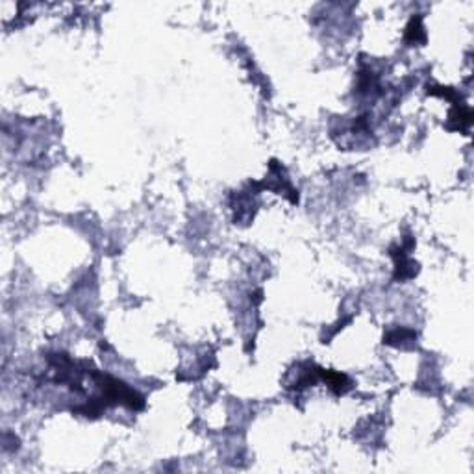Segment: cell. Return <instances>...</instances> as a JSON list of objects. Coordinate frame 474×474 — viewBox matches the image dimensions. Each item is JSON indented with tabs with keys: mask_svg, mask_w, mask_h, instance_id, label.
<instances>
[{
	"mask_svg": "<svg viewBox=\"0 0 474 474\" xmlns=\"http://www.w3.org/2000/svg\"><path fill=\"white\" fill-rule=\"evenodd\" d=\"M262 184L260 182H250L245 189L237 191L232 197V209H233V223L236 224H248L254 219V213L258 209V195L262 193Z\"/></svg>",
	"mask_w": 474,
	"mask_h": 474,
	"instance_id": "1",
	"label": "cell"
},
{
	"mask_svg": "<svg viewBox=\"0 0 474 474\" xmlns=\"http://www.w3.org/2000/svg\"><path fill=\"white\" fill-rule=\"evenodd\" d=\"M406 43H410V45H424L426 43V32H424V26H422L421 15L412 17V21L407 23Z\"/></svg>",
	"mask_w": 474,
	"mask_h": 474,
	"instance_id": "3",
	"label": "cell"
},
{
	"mask_svg": "<svg viewBox=\"0 0 474 474\" xmlns=\"http://www.w3.org/2000/svg\"><path fill=\"white\" fill-rule=\"evenodd\" d=\"M417 339V334L413 330L407 328H397L387 332L386 337H383V343L393 345V347H404L406 343H413Z\"/></svg>",
	"mask_w": 474,
	"mask_h": 474,
	"instance_id": "4",
	"label": "cell"
},
{
	"mask_svg": "<svg viewBox=\"0 0 474 474\" xmlns=\"http://www.w3.org/2000/svg\"><path fill=\"white\" fill-rule=\"evenodd\" d=\"M413 248V239H407L404 245H397V247H391V258L395 260V274L393 278L397 282H406L415 278L417 271H419V265L413 262L410 254H412Z\"/></svg>",
	"mask_w": 474,
	"mask_h": 474,
	"instance_id": "2",
	"label": "cell"
}]
</instances>
